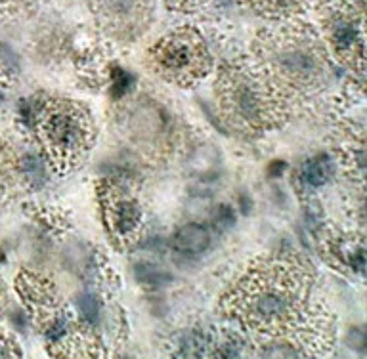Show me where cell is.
<instances>
[{
	"instance_id": "cell-16",
	"label": "cell",
	"mask_w": 367,
	"mask_h": 359,
	"mask_svg": "<svg viewBox=\"0 0 367 359\" xmlns=\"http://www.w3.org/2000/svg\"><path fill=\"white\" fill-rule=\"evenodd\" d=\"M78 314L83 317V321L88 325H98L102 321V302L96 295L92 293H83L75 300Z\"/></svg>"
},
{
	"instance_id": "cell-20",
	"label": "cell",
	"mask_w": 367,
	"mask_h": 359,
	"mask_svg": "<svg viewBox=\"0 0 367 359\" xmlns=\"http://www.w3.org/2000/svg\"><path fill=\"white\" fill-rule=\"evenodd\" d=\"M0 71L2 75H15L20 71V59L8 44H0Z\"/></svg>"
},
{
	"instance_id": "cell-12",
	"label": "cell",
	"mask_w": 367,
	"mask_h": 359,
	"mask_svg": "<svg viewBox=\"0 0 367 359\" xmlns=\"http://www.w3.org/2000/svg\"><path fill=\"white\" fill-rule=\"evenodd\" d=\"M243 2L256 14L277 20L303 14V10L308 4V0H243Z\"/></svg>"
},
{
	"instance_id": "cell-8",
	"label": "cell",
	"mask_w": 367,
	"mask_h": 359,
	"mask_svg": "<svg viewBox=\"0 0 367 359\" xmlns=\"http://www.w3.org/2000/svg\"><path fill=\"white\" fill-rule=\"evenodd\" d=\"M107 224L120 239H128L132 233H136L141 220L140 204L134 199L128 197L123 191H109L107 197Z\"/></svg>"
},
{
	"instance_id": "cell-4",
	"label": "cell",
	"mask_w": 367,
	"mask_h": 359,
	"mask_svg": "<svg viewBox=\"0 0 367 359\" xmlns=\"http://www.w3.org/2000/svg\"><path fill=\"white\" fill-rule=\"evenodd\" d=\"M39 128L50 159L60 170L73 167L88 149L92 130L90 119L81 106L73 101L44 104L39 111Z\"/></svg>"
},
{
	"instance_id": "cell-23",
	"label": "cell",
	"mask_w": 367,
	"mask_h": 359,
	"mask_svg": "<svg viewBox=\"0 0 367 359\" xmlns=\"http://www.w3.org/2000/svg\"><path fill=\"white\" fill-rule=\"evenodd\" d=\"M33 0H0V17L4 15H12L20 12L22 8L29 6Z\"/></svg>"
},
{
	"instance_id": "cell-2",
	"label": "cell",
	"mask_w": 367,
	"mask_h": 359,
	"mask_svg": "<svg viewBox=\"0 0 367 359\" xmlns=\"http://www.w3.org/2000/svg\"><path fill=\"white\" fill-rule=\"evenodd\" d=\"M264 77L279 88L314 90L321 86L327 75V56L324 43L310 25L264 31L254 44Z\"/></svg>"
},
{
	"instance_id": "cell-19",
	"label": "cell",
	"mask_w": 367,
	"mask_h": 359,
	"mask_svg": "<svg viewBox=\"0 0 367 359\" xmlns=\"http://www.w3.org/2000/svg\"><path fill=\"white\" fill-rule=\"evenodd\" d=\"M167 6L176 10L180 14H198L207 6H211L214 0H165Z\"/></svg>"
},
{
	"instance_id": "cell-7",
	"label": "cell",
	"mask_w": 367,
	"mask_h": 359,
	"mask_svg": "<svg viewBox=\"0 0 367 359\" xmlns=\"http://www.w3.org/2000/svg\"><path fill=\"white\" fill-rule=\"evenodd\" d=\"M92 12L107 35L130 43L151 23L153 0H92Z\"/></svg>"
},
{
	"instance_id": "cell-17",
	"label": "cell",
	"mask_w": 367,
	"mask_h": 359,
	"mask_svg": "<svg viewBox=\"0 0 367 359\" xmlns=\"http://www.w3.org/2000/svg\"><path fill=\"white\" fill-rule=\"evenodd\" d=\"M209 340L203 332H190L182 338V344H180V353L186 359H199L203 358Z\"/></svg>"
},
{
	"instance_id": "cell-25",
	"label": "cell",
	"mask_w": 367,
	"mask_h": 359,
	"mask_svg": "<svg viewBox=\"0 0 367 359\" xmlns=\"http://www.w3.org/2000/svg\"><path fill=\"white\" fill-rule=\"evenodd\" d=\"M0 359H18L15 348L2 335H0Z\"/></svg>"
},
{
	"instance_id": "cell-21",
	"label": "cell",
	"mask_w": 367,
	"mask_h": 359,
	"mask_svg": "<svg viewBox=\"0 0 367 359\" xmlns=\"http://www.w3.org/2000/svg\"><path fill=\"white\" fill-rule=\"evenodd\" d=\"M262 359H300L298 352L289 344H272L264 348Z\"/></svg>"
},
{
	"instance_id": "cell-11",
	"label": "cell",
	"mask_w": 367,
	"mask_h": 359,
	"mask_svg": "<svg viewBox=\"0 0 367 359\" xmlns=\"http://www.w3.org/2000/svg\"><path fill=\"white\" fill-rule=\"evenodd\" d=\"M18 176L23 183H27L31 190H41L48 182V169L46 162L35 151H23L15 161Z\"/></svg>"
},
{
	"instance_id": "cell-9",
	"label": "cell",
	"mask_w": 367,
	"mask_h": 359,
	"mask_svg": "<svg viewBox=\"0 0 367 359\" xmlns=\"http://www.w3.org/2000/svg\"><path fill=\"white\" fill-rule=\"evenodd\" d=\"M170 245L178 254L198 256L205 253L211 245V233L203 224H186L174 233Z\"/></svg>"
},
{
	"instance_id": "cell-24",
	"label": "cell",
	"mask_w": 367,
	"mask_h": 359,
	"mask_svg": "<svg viewBox=\"0 0 367 359\" xmlns=\"http://www.w3.org/2000/svg\"><path fill=\"white\" fill-rule=\"evenodd\" d=\"M348 344L352 346L354 350L363 352V348H366V332H363V327H358V329H352V331L348 332Z\"/></svg>"
},
{
	"instance_id": "cell-18",
	"label": "cell",
	"mask_w": 367,
	"mask_h": 359,
	"mask_svg": "<svg viewBox=\"0 0 367 359\" xmlns=\"http://www.w3.org/2000/svg\"><path fill=\"white\" fill-rule=\"evenodd\" d=\"M136 78L134 75L127 69H120V67H113V73H111V94L115 98H120L128 92L132 90Z\"/></svg>"
},
{
	"instance_id": "cell-15",
	"label": "cell",
	"mask_w": 367,
	"mask_h": 359,
	"mask_svg": "<svg viewBox=\"0 0 367 359\" xmlns=\"http://www.w3.org/2000/svg\"><path fill=\"white\" fill-rule=\"evenodd\" d=\"M132 274H134L136 281L149 289H162L172 281V275L153 262H136Z\"/></svg>"
},
{
	"instance_id": "cell-6",
	"label": "cell",
	"mask_w": 367,
	"mask_h": 359,
	"mask_svg": "<svg viewBox=\"0 0 367 359\" xmlns=\"http://www.w3.org/2000/svg\"><path fill=\"white\" fill-rule=\"evenodd\" d=\"M324 27L327 41L340 62L363 71L366 17L363 0H331L325 4Z\"/></svg>"
},
{
	"instance_id": "cell-26",
	"label": "cell",
	"mask_w": 367,
	"mask_h": 359,
	"mask_svg": "<svg viewBox=\"0 0 367 359\" xmlns=\"http://www.w3.org/2000/svg\"><path fill=\"white\" fill-rule=\"evenodd\" d=\"M4 195V178H2V169H0V197Z\"/></svg>"
},
{
	"instance_id": "cell-1",
	"label": "cell",
	"mask_w": 367,
	"mask_h": 359,
	"mask_svg": "<svg viewBox=\"0 0 367 359\" xmlns=\"http://www.w3.org/2000/svg\"><path fill=\"white\" fill-rule=\"evenodd\" d=\"M308 277L291 260H264L237 285L233 310L256 331L277 332L300 316Z\"/></svg>"
},
{
	"instance_id": "cell-22",
	"label": "cell",
	"mask_w": 367,
	"mask_h": 359,
	"mask_svg": "<svg viewBox=\"0 0 367 359\" xmlns=\"http://www.w3.org/2000/svg\"><path fill=\"white\" fill-rule=\"evenodd\" d=\"M214 224L219 225L220 230H228L235 224V212H233L232 206L228 204H220L216 212H214Z\"/></svg>"
},
{
	"instance_id": "cell-27",
	"label": "cell",
	"mask_w": 367,
	"mask_h": 359,
	"mask_svg": "<svg viewBox=\"0 0 367 359\" xmlns=\"http://www.w3.org/2000/svg\"><path fill=\"white\" fill-rule=\"evenodd\" d=\"M4 98H6V96H4V90H2V88H0V106H2V104H4Z\"/></svg>"
},
{
	"instance_id": "cell-3",
	"label": "cell",
	"mask_w": 367,
	"mask_h": 359,
	"mask_svg": "<svg viewBox=\"0 0 367 359\" xmlns=\"http://www.w3.org/2000/svg\"><path fill=\"white\" fill-rule=\"evenodd\" d=\"M219 98L230 120L254 132L275 127L283 115L279 90L256 65L245 62L222 69Z\"/></svg>"
},
{
	"instance_id": "cell-13",
	"label": "cell",
	"mask_w": 367,
	"mask_h": 359,
	"mask_svg": "<svg viewBox=\"0 0 367 359\" xmlns=\"http://www.w3.org/2000/svg\"><path fill=\"white\" fill-rule=\"evenodd\" d=\"M335 174V162L329 155H318L308 159L300 169V180L308 188H321L329 182Z\"/></svg>"
},
{
	"instance_id": "cell-10",
	"label": "cell",
	"mask_w": 367,
	"mask_h": 359,
	"mask_svg": "<svg viewBox=\"0 0 367 359\" xmlns=\"http://www.w3.org/2000/svg\"><path fill=\"white\" fill-rule=\"evenodd\" d=\"M130 119H132V132L140 140H155L157 136H161L162 130L169 127L167 115L153 106L138 107Z\"/></svg>"
},
{
	"instance_id": "cell-5",
	"label": "cell",
	"mask_w": 367,
	"mask_h": 359,
	"mask_svg": "<svg viewBox=\"0 0 367 359\" xmlns=\"http://www.w3.org/2000/svg\"><path fill=\"white\" fill-rule=\"evenodd\" d=\"M151 69L174 85H193L211 69V54L195 29L182 27L165 35L148 52Z\"/></svg>"
},
{
	"instance_id": "cell-14",
	"label": "cell",
	"mask_w": 367,
	"mask_h": 359,
	"mask_svg": "<svg viewBox=\"0 0 367 359\" xmlns=\"http://www.w3.org/2000/svg\"><path fill=\"white\" fill-rule=\"evenodd\" d=\"M190 170L199 176L201 180H205V178H212L216 176V172L220 169V155L216 148H212L209 143L205 146H199L195 148V151L190 155Z\"/></svg>"
}]
</instances>
